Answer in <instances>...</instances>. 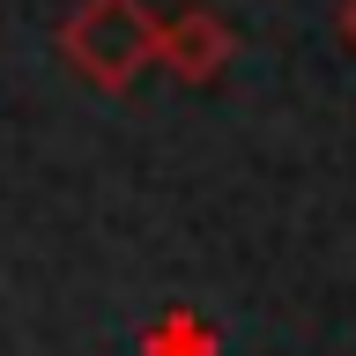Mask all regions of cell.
I'll return each instance as SVG.
<instances>
[{"label": "cell", "instance_id": "cell-1", "mask_svg": "<svg viewBox=\"0 0 356 356\" xmlns=\"http://www.w3.org/2000/svg\"><path fill=\"white\" fill-rule=\"evenodd\" d=\"M156 30L163 22L149 15V0H82L74 15L60 22V60L82 74L89 89H134L156 67Z\"/></svg>", "mask_w": 356, "mask_h": 356}, {"label": "cell", "instance_id": "cell-2", "mask_svg": "<svg viewBox=\"0 0 356 356\" xmlns=\"http://www.w3.org/2000/svg\"><path fill=\"white\" fill-rule=\"evenodd\" d=\"M238 60V30L216 15V8H178L163 30H156V67L171 74L178 89H216Z\"/></svg>", "mask_w": 356, "mask_h": 356}, {"label": "cell", "instance_id": "cell-3", "mask_svg": "<svg viewBox=\"0 0 356 356\" xmlns=\"http://www.w3.org/2000/svg\"><path fill=\"white\" fill-rule=\"evenodd\" d=\"M149 356H216V334L200 312H171L149 327Z\"/></svg>", "mask_w": 356, "mask_h": 356}, {"label": "cell", "instance_id": "cell-4", "mask_svg": "<svg viewBox=\"0 0 356 356\" xmlns=\"http://www.w3.org/2000/svg\"><path fill=\"white\" fill-rule=\"evenodd\" d=\"M334 38L356 52V0H341V8H334Z\"/></svg>", "mask_w": 356, "mask_h": 356}]
</instances>
